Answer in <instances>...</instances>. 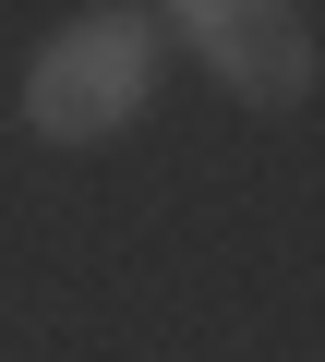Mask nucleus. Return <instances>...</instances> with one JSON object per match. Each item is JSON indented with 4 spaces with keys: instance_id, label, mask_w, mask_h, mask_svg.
<instances>
[{
    "instance_id": "nucleus-2",
    "label": "nucleus",
    "mask_w": 325,
    "mask_h": 362,
    "mask_svg": "<svg viewBox=\"0 0 325 362\" xmlns=\"http://www.w3.org/2000/svg\"><path fill=\"white\" fill-rule=\"evenodd\" d=\"M169 13H181V37L217 61L229 97H253V109L313 97V25H301V0H169Z\"/></svg>"
},
{
    "instance_id": "nucleus-1",
    "label": "nucleus",
    "mask_w": 325,
    "mask_h": 362,
    "mask_svg": "<svg viewBox=\"0 0 325 362\" xmlns=\"http://www.w3.org/2000/svg\"><path fill=\"white\" fill-rule=\"evenodd\" d=\"M145 73H157V25L133 13V0H97V13H73L37 73H25V133L49 145H109L133 109H145Z\"/></svg>"
}]
</instances>
